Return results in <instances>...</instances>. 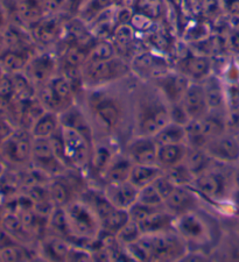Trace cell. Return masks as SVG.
<instances>
[{
  "instance_id": "obj_56",
  "label": "cell",
  "mask_w": 239,
  "mask_h": 262,
  "mask_svg": "<svg viewBox=\"0 0 239 262\" xmlns=\"http://www.w3.org/2000/svg\"><path fill=\"white\" fill-rule=\"evenodd\" d=\"M66 0H44V8L47 12H55L65 4Z\"/></svg>"
},
{
  "instance_id": "obj_20",
  "label": "cell",
  "mask_w": 239,
  "mask_h": 262,
  "mask_svg": "<svg viewBox=\"0 0 239 262\" xmlns=\"http://www.w3.org/2000/svg\"><path fill=\"white\" fill-rule=\"evenodd\" d=\"M181 74L186 75L188 78L206 79L211 70L210 58L198 55V56H186L180 62Z\"/></svg>"
},
{
  "instance_id": "obj_45",
  "label": "cell",
  "mask_w": 239,
  "mask_h": 262,
  "mask_svg": "<svg viewBox=\"0 0 239 262\" xmlns=\"http://www.w3.org/2000/svg\"><path fill=\"white\" fill-rule=\"evenodd\" d=\"M135 7L140 14L146 15L149 19L159 18L162 13L160 0H138Z\"/></svg>"
},
{
  "instance_id": "obj_59",
  "label": "cell",
  "mask_w": 239,
  "mask_h": 262,
  "mask_svg": "<svg viewBox=\"0 0 239 262\" xmlns=\"http://www.w3.org/2000/svg\"><path fill=\"white\" fill-rule=\"evenodd\" d=\"M233 184L234 188L239 189V162L233 167Z\"/></svg>"
},
{
  "instance_id": "obj_48",
  "label": "cell",
  "mask_w": 239,
  "mask_h": 262,
  "mask_svg": "<svg viewBox=\"0 0 239 262\" xmlns=\"http://www.w3.org/2000/svg\"><path fill=\"white\" fill-rule=\"evenodd\" d=\"M159 208H151V206H147L145 204H142V203L135 202L133 205L129 209V214H130V219L135 223L140 224L144 222L149 214H152L155 210Z\"/></svg>"
},
{
  "instance_id": "obj_53",
  "label": "cell",
  "mask_w": 239,
  "mask_h": 262,
  "mask_svg": "<svg viewBox=\"0 0 239 262\" xmlns=\"http://www.w3.org/2000/svg\"><path fill=\"white\" fill-rule=\"evenodd\" d=\"M225 125L226 132L234 137H239V107L226 111Z\"/></svg>"
},
{
  "instance_id": "obj_11",
  "label": "cell",
  "mask_w": 239,
  "mask_h": 262,
  "mask_svg": "<svg viewBox=\"0 0 239 262\" xmlns=\"http://www.w3.org/2000/svg\"><path fill=\"white\" fill-rule=\"evenodd\" d=\"M204 150L216 163L234 166L239 162V141L234 135L225 132L213 138L204 146Z\"/></svg>"
},
{
  "instance_id": "obj_39",
  "label": "cell",
  "mask_w": 239,
  "mask_h": 262,
  "mask_svg": "<svg viewBox=\"0 0 239 262\" xmlns=\"http://www.w3.org/2000/svg\"><path fill=\"white\" fill-rule=\"evenodd\" d=\"M142 231H140L139 224L133 221L127 222L121 230L116 233V240L118 244L123 247H126L127 245L134 243L135 240H138L142 236Z\"/></svg>"
},
{
  "instance_id": "obj_8",
  "label": "cell",
  "mask_w": 239,
  "mask_h": 262,
  "mask_svg": "<svg viewBox=\"0 0 239 262\" xmlns=\"http://www.w3.org/2000/svg\"><path fill=\"white\" fill-rule=\"evenodd\" d=\"M31 161L35 169L50 177L61 176L68 169L55 155L50 138H33Z\"/></svg>"
},
{
  "instance_id": "obj_49",
  "label": "cell",
  "mask_w": 239,
  "mask_h": 262,
  "mask_svg": "<svg viewBox=\"0 0 239 262\" xmlns=\"http://www.w3.org/2000/svg\"><path fill=\"white\" fill-rule=\"evenodd\" d=\"M225 89V103L226 110H233L239 107V81L229 82L224 85Z\"/></svg>"
},
{
  "instance_id": "obj_12",
  "label": "cell",
  "mask_w": 239,
  "mask_h": 262,
  "mask_svg": "<svg viewBox=\"0 0 239 262\" xmlns=\"http://www.w3.org/2000/svg\"><path fill=\"white\" fill-rule=\"evenodd\" d=\"M33 135L26 130H16L4 140L2 154L12 163H25L32 159Z\"/></svg>"
},
{
  "instance_id": "obj_9",
  "label": "cell",
  "mask_w": 239,
  "mask_h": 262,
  "mask_svg": "<svg viewBox=\"0 0 239 262\" xmlns=\"http://www.w3.org/2000/svg\"><path fill=\"white\" fill-rule=\"evenodd\" d=\"M91 110L96 124L104 132H112L122 120V106L113 97L104 94L93 97L91 99Z\"/></svg>"
},
{
  "instance_id": "obj_51",
  "label": "cell",
  "mask_w": 239,
  "mask_h": 262,
  "mask_svg": "<svg viewBox=\"0 0 239 262\" xmlns=\"http://www.w3.org/2000/svg\"><path fill=\"white\" fill-rule=\"evenodd\" d=\"M152 184L154 185L155 189L159 191L161 197L164 198V201L173 192V190L176 188V185H175L165 174L160 175Z\"/></svg>"
},
{
  "instance_id": "obj_5",
  "label": "cell",
  "mask_w": 239,
  "mask_h": 262,
  "mask_svg": "<svg viewBox=\"0 0 239 262\" xmlns=\"http://www.w3.org/2000/svg\"><path fill=\"white\" fill-rule=\"evenodd\" d=\"M225 116L226 112L222 115L220 111H210L202 118L190 120L186 125L187 145L195 148H204L213 138L225 133Z\"/></svg>"
},
{
  "instance_id": "obj_29",
  "label": "cell",
  "mask_w": 239,
  "mask_h": 262,
  "mask_svg": "<svg viewBox=\"0 0 239 262\" xmlns=\"http://www.w3.org/2000/svg\"><path fill=\"white\" fill-rule=\"evenodd\" d=\"M47 227L52 231L53 234L61 235L68 240L72 239V232L66 208L55 206L52 213L49 214L48 221H47Z\"/></svg>"
},
{
  "instance_id": "obj_43",
  "label": "cell",
  "mask_w": 239,
  "mask_h": 262,
  "mask_svg": "<svg viewBox=\"0 0 239 262\" xmlns=\"http://www.w3.org/2000/svg\"><path fill=\"white\" fill-rule=\"evenodd\" d=\"M114 0H89L82 10L83 19L93 20L102 12L108 10Z\"/></svg>"
},
{
  "instance_id": "obj_21",
  "label": "cell",
  "mask_w": 239,
  "mask_h": 262,
  "mask_svg": "<svg viewBox=\"0 0 239 262\" xmlns=\"http://www.w3.org/2000/svg\"><path fill=\"white\" fill-rule=\"evenodd\" d=\"M202 85L204 92H206L209 110L210 111H221L223 107L226 110L225 89L221 79L217 78L216 76H208Z\"/></svg>"
},
{
  "instance_id": "obj_19",
  "label": "cell",
  "mask_w": 239,
  "mask_h": 262,
  "mask_svg": "<svg viewBox=\"0 0 239 262\" xmlns=\"http://www.w3.org/2000/svg\"><path fill=\"white\" fill-rule=\"evenodd\" d=\"M71 248L69 240L61 235L50 233L41 243V251L45 259L49 261H67Z\"/></svg>"
},
{
  "instance_id": "obj_7",
  "label": "cell",
  "mask_w": 239,
  "mask_h": 262,
  "mask_svg": "<svg viewBox=\"0 0 239 262\" xmlns=\"http://www.w3.org/2000/svg\"><path fill=\"white\" fill-rule=\"evenodd\" d=\"M63 146H65L66 158L69 168L78 170L87 168L90 163L91 149L93 142L82 134L79 130L61 125L59 127Z\"/></svg>"
},
{
  "instance_id": "obj_61",
  "label": "cell",
  "mask_w": 239,
  "mask_h": 262,
  "mask_svg": "<svg viewBox=\"0 0 239 262\" xmlns=\"http://www.w3.org/2000/svg\"><path fill=\"white\" fill-rule=\"evenodd\" d=\"M238 138V141H239V137H237Z\"/></svg>"
},
{
  "instance_id": "obj_10",
  "label": "cell",
  "mask_w": 239,
  "mask_h": 262,
  "mask_svg": "<svg viewBox=\"0 0 239 262\" xmlns=\"http://www.w3.org/2000/svg\"><path fill=\"white\" fill-rule=\"evenodd\" d=\"M129 71V67L122 58L113 57L108 61L89 62L85 67L83 77L91 84H103L123 77Z\"/></svg>"
},
{
  "instance_id": "obj_24",
  "label": "cell",
  "mask_w": 239,
  "mask_h": 262,
  "mask_svg": "<svg viewBox=\"0 0 239 262\" xmlns=\"http://www.w3.org/2000/svg\"><path fill=\"white\" fill-rule=\"evenodd\" d=\"M162 174L164 169L157 164H133L129 181L140 190L146 185L152 184Z\"/></svg>"
},
{
  "instance_id": "obj_15",
  "label": "cell",
  "mask_w": 239,
  "mask_h": 262,
  "mask_svg": "<svg viewBox=\"0 0 239 262\" xmlns=\"http://www.w3.org/2000/svg\"><path fill=\"white\" fill-rule=\"evenodd\" d=\"M156 85L168 104H176L182 100L190 85V79L181 73L165 74L156 78Z\"/></svg>"
},
{
  "instance_id": "obj_16",
  "label": "cell",
  "mask_w": 239,
  "mask_h": 262,
  "mask_svg": "<svg viewBox=\"0 0 239 262\" xmlns=\"http://www.w3.org/2000/svg\"><path fill=\"white\" fill-rule=\"evenodd\" d=\"M106 198L118 209L129 210L138 201L139 189L130 181L119 183H106L103 189Z\"/></svg>"
},
{
  "instance_id": "obj_30",
  "label": "cell",
  "mask_w": 239,
  "mask_h": 262,
  "mask_svg": "<svg viewBox=\"0 0 239 262\" xmlns=\"http://www.w3.org/2000/svg\"><path fill=\"white\" fill-rule=\"evenodd\" d=\"M54 60L50 55L44 54L34 58L29 64V75L32 79L37 84H45L48 82L54 70Z\"/></svg>"
},
{
  "instance_id": "obj_58",
  "label": "cell",
  "mask_w": 239,
  "mask_h": 262,
  "mask_svg": "<svg viewBox=\"0 0 239 262\" xmlns=\"http://www.w3.org/2000/svg\"><path fill=\"white\" fill-rule=\"evenodd\" d=\"M6 24H7V15H6L5 7L3 6L2 3H0V29L5 28Z\"/></svg>"
},
{
  "instance_id": "obj_14",
  "label": "cell",
  "mask_w": 239,
  "mask_h": 262,
  "mask_svg": "<svg viewBox=\"0 0 239 262\" xmlns=\"http://www.w3.org/2000/svg\"><path fill=\"white\" fill-rule=\"evenodd\" d=\"M157 143L153 137L136 135L126 148V156L133 164H156Z\"/></svg>"
},
{
  "instance_id": "obj_27",
  "label": "cell",
  "mask_w": 239,
  "mask_h": 262,
  "mask_svg": "<svg viewBox=\"0 0 239 262\" xmlns=\"http://www.w3.org/2000/svg\"><path fill=\"white\" fill-rule=\"evenodd\" d=\"M61 176L53 177V179L48 182V192L50 201L53 202V204L55 206L66 208V206L69 204L72 200H75V198L72 196V190L70 184L68 183V182L63 181L61 179Z\"/></svg>"
},
{
  "instance_id": "obj_4",
  "label": "cell",
  "mask_w": 239,
  "mask_h": 262,
  "mask_svg": "<svg viewBox=\"0 0 239 262\" xmlns=\"http://www.w3.org/2000/svg\"><path fill=\"white\" fill-rule=\"evenodd\" d=\"M190 187L210 201H223L226 197L230 200L234 188L233 168L230 172H226L223 169L211 167L196 176Z\"/></svg>"
},
{
  "instance_id": "obj_18",
  "label": "cell",
  "mask_w": 239,
  "mask_h": 262,
  "mask_svg": "<svg viewBox=\"0 0 239 262\" xmlns=\"http://www.w3.org/2000/svg\"><path fill=\"white\" fill-rule=\"evenodd\" d=\"M175 218L172 213H169L164 206L155 210L152 214L139 224L140 231L143 234L159 233V232H166L174 230Z\"/></svg>"
},
{
  "instance_id": "obj_38",
  "label": "cell",
  "mask_w": 239,
  "mask_h": 262,
  "mask_svg": "<svg viewBox=\"0 0 239 262\" xmlns=\"http://www.w3.org/2000/svg\"><path fill=\"white\" fill-rule=\"evenodd\" d=\"M113 57H116V48L111 42L103 40L92 46L87 63L108 61Z\"/></svg>"
},
{
  "instance_id": "obj_54",
  "label": "cell",
  "mask_w": 239,
  "mask_h": 262,
  "mask_svg": "<svg viewBox=\"0 0 239 262\" xmlns=\"http://www.w3.org/2000/svg\"><path fill=\"white\" fill-rule=\"evenodd\" d=\"M132 18H133V15L131 14V11L129 8H121L117 12L116 14V20L118 21V24H130Z\"/></svg>"
},
{
  "instance_id": "obj_40",
  "label": "cell",
  "mask_w": 239,
  "mask_h": 262,
  "mask_svg": "<svg viewBox=\"0 0 239 262\" xmlns=\"http://www.w3.org/2000/svg\"><path fill=\"white\" fill-rule=\"evenodd\" d=\"M90 50L91 48L89 49L88 46H83L79 43L70 46L65 55L66 64L72 67H81L83 63H87Z\"/></svg>"
},
{
  "instance_id": "obj_35",
  "label": "cell",
  "mask_w": 239,
  "mask_h": 262,
  "mask_svg": "<svg viewBox=\"0 0 239 262\" xmlns=\"http://www.w3.org/2000/svg\"><path fill=\"white\" fill-rule=\"evenodd\" d=\"M113 160L112 151L110 148L102 143H93L91 149V158H90V164L92 168L102 175L105 171V169L109 167V164Z\"/></svg>"
},
{
  "instance_id": "obj_32",
  "label": "cell",
  "mask_w": 239,
  "mask_h": 262,
  "mask_svg": "<svg viewBox=\"0 0 239 262\" xmlns=\"http://www.w3.org/2000/svg\"><path fill=\"white\" fill-rule=\"evenodd\" d=\"M58 33V23L56 19L40 20L33 28V36L42 45H50L56 40Z\"/></svg>"
},
{
  "instance_id": "obj_17",
  "label": "cell",
  "mask_w": 239,
  "mask_h": 262,
  "mask_svg": "<svg viewBox=\"0 0 239 262\" xmlns=\"http://www.w3.org/2000/svg\"><path fill=\"white\" fill-rule=\"evenodd\" d=\"M181 104L190 120L198 119L210 112L203 85L198 83H190L182 97Z\"/></svg>"
},
{
  "instance_id": "obj_41",
  "label": "cell",
  "mask_w": 239,
  "mask_h": 262,
  "mask_svg": "<svg viewBox=\"0 0 239 262\" xmlns=\"http://www.w3.org/2000/svg\"><path fill=\"white\" fill-rule=\"evenodd\" d=\"M136 202L151 206V208H162L165 203L164 198L161 197L159 191H157L153 184L146 185V187L139 190V196Z\"/></svg>"
},
{
  "instance_id": "obj_26",
  "label": "cell",
  "mask_w": 239,
  "mask_h": 262,
  "mask_svg": "<svg viewBox=\"0 0 239 262\" xmlns=\"http://www.w3.org/2000/svg\"><path fill=\"white\" fill-rule=\"evenodd\" d=\"M61 126L58 113L45 111L33 122L31 133L33 138H50L57 132Z\"/></svg>"
},
{
  "instance_id": "obj_36",
  "label": "cell",
  "mask_w": 239,
  "mask_h": 262,
  "mask_svg": "<svg viewBox=\"0 0 239 262\" xmlns=\"http://www.w3.org/2000/svg\"><path fill=\"white\" fill-rule=\"evenodd\" d=\"M164 174L176 185V187H190L193 184L195 176L191 174L189 169L183 162L167 168L164 170Z\"/></svg>"
},
{
  "instance_id": "obj_33",
  "label": "cell",
  "mask_w": 239,
  "mask_h": 262,
  "mask_svg": "<svg viewBox=\"0 0 239 262\" xmlns=\"http://www.w3.org/2000/svg\"><path fill=\"white\" fill-rule=\"evenodd\" d=\"M130 221L129 210L116 208L101 222L102 233L116 235L117 232Z\"/></svg>"
},
{
  "instance_id": "obj_57",
  "label": "cell",
  "mask_w": 239,
  "mask_h": 262,
  "mask_svg": "<svg viewBox=\"0 0 239 262\" xmlns=\"http://www.w3.org/2000/svg\"><path fill=\"white\" fill-rule=\"evenodd\" d=\"M229 45L233 52L239 53V28H234L230 34Z\"/></svg>"
},
{
  "instance_id": "obj_23",
  "label": "cell",
  "mask_w": 239,
  "mask_h": 262,
  "mask_svg": "<svg viewBox=\"0 0 239 262\" xmlns=\"http://www.w3.org/2000/svg\"><path fill=\"white\" fill-rule=\"evenodd\" d=\"M183 163L189 169L191 174L196 177L208 170V169H210L212 167V163H215V161L204 150V148H195L188 146Z\"/></svg>"
},
{
  "instance_id": "obj_13",
  "label": "cell",
  "mask_w": 239,
  "mask_h": 262,
  "mask_svg": "<svg viewBox=\"0 0 239 262\" xmlns=\"http://www.w3.org/2000/svg\"><path fill=\"white\" fill-rule=\"evenodd\" d=\"M164 208L175 218L198 208L197 192L191 187H176L166 198Z\"/></svg>"
},
{
  "instance_id": "obj_1",
  "label": "cell",
  "mask_w": 239,
  "mask_h": 262,
  "mask_svg": "<svg viewBox=\"0 0 239 262\" xmlns=\"http://www.w3.org/2000/svg\"><path fill=\"white\" fill-rule=\"evenodd\" d=\"M134 261H175L185 259L188 244L175 230L159 233L142 234L134 243L125 247Z\"/></svg>"
},
{
  "instance_id": "obj_28",
  "label": "cell",
  "mask_w": 239,
  "mask_h": 262,
  "mask_svg": "<svg viewBox=\"0 0 239 262\" xmlns=\"http://www.w3.org/2000/svg\"><path fill=\"white\" fill-rule=\"evenodd\" d=\"M153 138H154L157 146L186 143V126L170 121L167 125L164 126V127H162Z\"/></svg>"
},
{
  "instance_id": "obj_3",
  "label": "cell",
  "mask_w": 239,
  "mask_h": 262,
  "mask_svg": "<svg viewBox=\"0 0 239 262\" xmlns=\"http://www.w3.org/2000/svg\"><path fill=\"white\" fill-rule=\"evenodd\" d=\"M72 239L95 242L101 235L102 227L95 211L84 200H72L66 206Z\"/></svg>"
},
{
  "instance_id": "obj_2",
  "label": "cell",
  "mask_w": 239,
  "mask_h": 262,
  "mask_svg": "<svg viewBox=\"0 0 239 262\" xmlns=\"http://www.w3.org/2000/svg\"><path fill=\"white\" fill-rule=\"evenodd\" d=\"M174 230L186 240L188 247L206 249L220 243V229L216 221L198 208L175 219Z\"/></svg>"
},
{
  "instance_id": "obj_37",
  "label": "cell",
  "mask_w": 239,
  "mask_h": 262,
  "mask_svg": "<svg viewBox=\"0 0 239 262\" xmlns=\"http://www.w3.org/2000/svg\"><path fill=\"white\" fill-rule=\"evenodd\" d=\"M44 6L37 0H20L18 3V13L20 18L27 23L36 24L42 18Z\"/></svg>"
},
{
  "instance_id": "obj_31",
  "label": "cell",
  "mask_w": 239,
  "mask_h": 262,
  "mask_svg": "<svg viewBox=\"0 0 239 262\" xmlns=\"http://www.w3.org/2000/svg\"><path fill=\"white\" fill-rule=\"evenodd\" d=\"M132 64L140 73H149L155 76L156 78L166 74L164 73L165 62L151 53H142L136 55Z\"/></svg>"
},
{
  "instance_id": "obj_55",
  "label": "cell",
  "mask_w": 239,
  "mask_h": 262,
  "mask_svg": "<svg viewBox=\"0 0 239 262\" xmlns=\"http://www.w3.org/2000/svg\"><path fill=\"white\" fill-rule=\"evenodd\" d=\"M12 245H15L13 238H12V234L8 233L6 230H0V251L3 248L12 246Z\"/></svg>"
},
{
  "instance_id": "obj_25",
  "label": "cell",
  "mask_w": 239,
  "mask_h": 262,
  "mask_svg": "<svg viewBox=\"0 0 239 262\" xmlns=\"http://www.w3.org/2000/svg\"><path fill=\"white\" fill-rule=\"evenodd\" d=\"M132 167H133V163L126 155L118 159L113 158L102 176L106 183H119V182L129 181Z\"/></svg>"
},
{
  "instance_id": "obj_42",
  "label": "cell",
  "mask_w": 239,
  "mask_h": 262,
  "mask_svg": "<svg viewBox=\"0 0 239 262\" xmlns=\"http://www.w3.org/2000/svg\"><path fill=\"white\" fill-rule=\"evenodd\" d=\"M114 43L121 48H127L134 37L133 26L131 24H121L114 28L112 33Z\"/></svg>"
},
{
  "instance_id": "obj_52",
  "label": "cell",
  "mask_w": 239,
  "mask_h": 262,
  "mask_svg": "<svg viewBox=\"0 0 239 262\" xmlns=\"http://www.w3.org/2000/svg\"><path fill=\"white\" fill-rule=\"evenodd\" d=\"M169 105V117H170V121L176 122V124H180L186 126L188 122L190 121L189 117L183 108L181 101L176 104H168Z\"/></svg>"
},
{
  "instance_id": "obj_44",
  "label": "cell",
  "mask_w": 239,
  "mask_h": 262,
  "mask_svg": "<svg viewBox=\"0 0 239 262\" xmlns=\"http://www.w3.org/2000/svg\"><path fill=\"white\" fill-rule=\"evenodd\" d=\"M223 246V257L229 261H239V233L229 234L221 240Z\"/></svg>"
},
{
  "instance_id": "obj_34",
  "label": "cell",
  "mask_w": 239,
  "mask_h": 262,
  "mask_svg": "<svg viewBox=\"0 0 239 262\" xmlns=\"http://www.w3.org/2000/svg\"><path fill=\"white\" fill-rule=\"evenodd\" d=\"M49 84L52 86L55 95L61 101V104L65 107V111L67 108L72 106V100H74V89H72L71 84L68 82V79L65 76H56V77H52L49 79Z\"/></svg>"
},
{
  "instance_id": "obj_47",
  "label": "cell",
  "mask_w": 239,
  "mask_h": 262,
  "mask_svg": "<svg viewBox=\"0 0 239 262\" xmlns=\"http://www.w3.org/2000/svg\"><path fill=\"white\" fill-rule=\"evenodd\" d=\"M3 63L7 69H10L11 71H15L16 73V71H20L25 66H26L27 60L23 53L10 52L4 56Z\"/></svg>"
},
{
  "instance_id": "obj_60",
  "label": "cell",
  "mask_w": 239,
  "mask_h": 262,
  "mask_svg": "<svg viewBox=\"0 0 239 262\" xmlns=\"http://www.w3.org/2000/svg\"><path fill=\"white\" fill-rule=\"evenodd\" d=\"M2 170H3V169H2V164H0V174H2Z\"/></svg>"
},
{
  "instance_id": "obj_6",
  "label": "cell",
  "mask_w": 239,
  "mask_h": 262,
  "mask_svg": "<svg viewBox=\"0 0 239 262\" xmlns=\"http://www.w3.org/2000/svg\"><path fill=\"white\" fill-rule=\"evenodd\" d=\"M168 122H170L168 103L152 99L138 104L135 117L136 135L154 137Z\"/></svg>"
},
{
  "instance_id": "obj_50",
  "label": "cell",
  "mask_w": 239,
  "mask_h": 262,
  "mask_svg": "<svg viewBox=\"0 0 239 262\" xmlns=\"http://www.w3.org/2000/svg\"><path fill=\"white\" fill-rule=\"evenodd\" d=\"M0 259L3 261H23L27 259L26 253L16 245H12L0 251Z\"/></svg>"
},
{
  "instance_id": "obj_22",
  "label": "cell",
  "mask_w": 239,
  "mask_h": 262,
  "mask_svg": "<svg viewBox=\"0 0 239 262\" xmlns=\"http://www.w3.org/2000/svg\"><path fill=\"white\" fill-rule=\"evenodd\" d=\"M187 143L157 146L156 164L165 170V169L183 162L187 153Z\"/></svg>"
},
{
  "instance_id": "obj_46",
  "label": "cell",
  "mask_w": 239,
  "mask_h": 262,
  "mask_svg": "<svg viewBox=\"0 0 239 262\" xmlns=\"http://www.w3.org/2000/svg\"><path fill=\"white\" fill-rule=\"evenodd\" d=\"M2 224H3V229L6 230L10 234L16 235V234H23L25 232H27L23 225L20 215H16L14 213H7L6 215H4Z\"/></svg>"
}]
</instances>
